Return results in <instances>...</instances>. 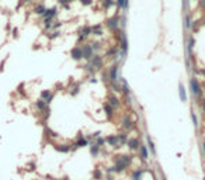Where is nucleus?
Wrapping results in <instances>:
<instances>
[{"instance_id":"34","label":"nucleus","mask_w":205,"mask_h":180,"mask_svg":"<svg viewBox=\"0 0 205 180\" xmlns=\"http://www.w3.org/2000/svg\"><path fill=\"white\" fill-rule=\"evenodd\" d=\"M117 3H118V6H119V7L125 8V0H117Z\"/></svg>"},{"instance_id":"3","label":"nucleus","mask_w":205,"mask_h":180,"mask_svg":"<svg viewBox=\"0 0 205 180\" xmlns=\"http://www.w3.org/2000/svg\"><path fill=\"white\" fill-rule=\"evenodd\" d=\"M89 145V139L84 138L82 134L77 135V138H76V141H74L73 143V149H79V148H84Z\"/></svg>"},{"instance_id":"18","label":"nucleus","mask_w":205,"mask_h":180,"mask_svg":"<svg viewBox=\"0 0 205 180\" xmlns=\"http://www.w3.org/2000/svg\"><path fill=\"white\" fill-rule=\"evenodd\" d=\"M108 104H110L112 108H115V107H119L121 101H119L118 97H115V96H110V97H108Z\"/></svg>"},{"instance_id":"40","label":"nucleus","mask_w":205,"mask_h":180,"mask_svg":"<svg viewBox=\"0 0 205 180\" xmlns=\"http://www.w3.org/2000/svg\"><path fill=\"white\" fill-rule=\"evenodd\" d=\"M61 180H69V177H68V176H65V177H63V179H61Z\"/></svg>"},{"instance_id":"15","label":"nucleus","mask_w":205,"mask_h":180,"mask_svg":"<svg viewBox=\"0 0 205 180\" xmlns=\"http://www.w3.org/2000/svg\"><path fill=\"white\" fill-rule=\"evenodd\" d=\"M55 16H56V7L46 8L45 13H44V17H45V18H48V20H52Z\"/></svg>"},{"instance_id":"13","label":"nucleus","mask_w":205,"mask_h":180,"mask_svg":"<svg viewBox=\"0 0 205 180\" xmlns=\"http://www.w3.org/2000/svg\"><path fill=\"white\" fill-rule=\"evenodd\" d=\"M122 128L124 130H132L134 128V121H132L129 117H124L122 118Z\"/></svg>"},{"instance_id":"2","label":"nucleus","mask_w":205,"mask_h":180,"mask_svg":"<svg viewBox=\"0 0 205 180\" xmlns=\"http://www.w3.org/2000/svg\"><path fill=\"white\" fill-rule=\"evenodd\" d=\"M190 87H191V93H193L195 97H200V96H201L202 89H201V86H200V82H198L195 78H193L190 80Z\"/></svg>"},{"instance_id":"33","label":"nucleus","mask_w":205,"mask_h":180,"mask_svg":"<svg viewBox=\"0 0 205 180\" xmlns=\"http://www.w3.org/2000/svg\"><path fill=\"white\" fill-rule=\"evenodd\" d=\"M80 3H82L83 6H90V4H91V0H80Z\"/></svg>"},{"instance_id":"7","label":"nucleus","mask_w":205,"mask_h":180,"mask_svg":"<svg viewBox=\"0 0 205 180\" xmlns=\"http://www.w3.org/2000/svg\"><path fill=\"white\" fill-rule=\"evenodd\" d=\"M82 53H83V58H84V59H91V58H93V49H91V45H83Z\"/></svg>"},{"instance_id":"4","label":"nucleus","mask_w":205,"mask_h":180,"mask_svg":"<svg viewBox=\"0 0 205 180\" xmlns=\"http://www.w3.org/2000/svg\"><path fill=\"white\" fill-rule=\"evenodd\" d=\"M127 145H128V148H129V151H138L140 143H139V139L138 138H128Z\"/></svg>"},{"instance_id":"24","label":"nucleus","mask_w":205,"mask_h":180,"mask_svg":"<svg viewBox=\"0 0 205 180\" xmlns=\"http://www.w3.org/2000/svg\"><path fill=\"white\" fill-rule=\"evenodd\" d=\"M79 33H80V35H82L83 38L87 37V35H89V34L91 33V27L86 25V27H83V28H80V31H79Z\"/></svg>"},{"instance_id":"12","label":"nucleus","mask_w":205,"mask_h":180,"mask_svg":"<svg viewBox=\"0 0 205 180\" xmlns=\"http://www.w3.org/2000/svg\"><path fill=\"white\" fill-rule=\"evenodd\" d=\"M139 155H140V159L142 160H146L149 158V151H148V146L146 145H139Z\"/></svg>"},{"instance_id":"31","label":"nucleus","mask_w":205,"mask_h":180,"mask_svg":"<svg viewBox=\"0 0 205 180\" xmlns=\"http://www.w3.org/2000/svg\"><path fill=\"white\" fill-rule=\"evenodd\" d=\"M44 23H45V27H46V28H51V27H52V20H48V18H45V21H44Z\"/></svg>"},{"instance_id":"35","label":"nucleus","mask_w":205,"mask_h":180,"mask_svg":"<svg viewBox=\"0 0 205 180\" xmlns=\"http://www.w3.org/2000/svg\"><path fill=\"white\" fill-rule=\"evenodd\" d=\"M111 4H112V0H104V6L106 7H110Z\"/></svg>"},{"instance_id":"22","label":"nucleus","mask_w":205,"mask_h":180,"mask_svg":"<svg viewBox=\"0 0 205 180\" xmlns=\"http://www.w3.org/2000/svg\"><path fill=\"white\" fill-rule=\"evenodd\" d=\"M45 6L44 4H38V6H35L34 7V13L35 14H39V16H44V13H45Z\"/></svg>"},{"instance_id":"11","label":"nucleus","mask_w":205,"mask_h":180,"mask_svg":"<svg viewBox=\"0 0 205 180\" xmlns=\"http://www.w3.org/2000/svg\"><path fill=\"white\" fill-rule=\"evenodd\" d=\"M91 66H93V68H96V69H101V68H102V59H101V56L96 55V56L91 58Z\"/></svg>"},{"instance_id":"27","label":"nucleus","mask_w":205,"mask_h":180,"mask_svg":"<svg viewBox=\"0 0 205 180\" xmlns=\"http://www.w3.org/2000/svg\"><path fill=\"white\" fill-rule=\"evenodd\" d=\"M91 33H94V35H101V27L100 25H94V27H91Z\"/></svg>"},{"instance_id":"14","label":"nucleus","mask_w":205,"mask_h":180,"mask_svg":"<svg viewBox=\"0 0 205 180\" xmlns=\"http://www.w3.org/2000/svg\"><path fill=\"white\" fill-rule=\"evenodd\" d=\"M102 108H104V113H106L107 118H111V117L114 115V108H112L108 103H104V104H102Z\"/></svg>"},{"instance_id":"9","label":"nucleus","mask_w":205,"mask_h":180,"mask_svg":"<svg viewBox=\"0 0 205 180\" xmlns=\"http://www.w3.org/2000/svg\"><path fill=\"white\" fill-rule=\"evenodd\" d=\"M41 98L46 103V104H49V103L52 101V98H53V93L51 92V90H42L41 92Z\"/></svg>"},{"instance_id":"26","label":"nucleus","mask_w":205,"mask_h":180,"mask_svg":"<svg viewBox=\"0 0 205 180\" xmlns=\"http://www.w3.org/2000/svg\"><path fill=\"white\" fill-rule=\"evenodd\" d=\"M118 137V141H119V145H124V143H127V141H128V135L127 134H118L117 135Z\"/></svg>"},{"instance_id":"16","label":"nucleus","mask_w":205,"mask_h":180,"mask_svg":"<svg viewBox=\"0 0 205 180\" xmlns=\"http://www.w3.org/2000/svg\"><path fill=\"white\" fill-rule=\"evenodd\" d=\"M107 25H108V28L115 30L118 27V17L115 16V17H112V18H108V20H107Z\"/></svg>"},{"instance_id":"37","label":"nucleus","mask_w":205,"mask_h":180,"mask_svg":"<svg viewBox=\"0 0 205 180\" xmlns=\"http://www.w3.org/2000/svg\"><path fill=\"white\" fill-rule=\"evenodd\" d=\"M202 113H204V118H205V100L202 101Z\"/></svg>"},{"instance_id":"20","label":"nucleus","mask_w":205,"mask_h":180,"mask_svg":"<svg viewBox=\"0 0 205 180\" xmlns=\"http://www.w3.org/2000/svg\"><path fill=\"white\" fill-rule=\"evenodd\" d=\"M178 94H180L181 101H187V94H185V89H184V86H183V83L178 85Z\"/></svg>"},{"instance_id":"6","label":"nucleus","mask_w":205,"mask_h":180,"mask_svg":"<svg viewBox=\"0 0 205 180\" xmlns=\"http://www.w3.org/2000/svg\"><path fill=\"white\" fill-rule=\"evenodd\" d=\"M53 148H55V151L61 152V153H69L70 149H72L70 145H66V143H55Z\"/></svg>"},{"instance_id":"30","label":"nucleus","mask_w":205,"mask_h":180,"mask_svg":"<svg viewBox=\"0 0 205 180\" xmlns=\"http://www.w3.org/2000/svg\"><path fill=\"white\" fill-rule=\"evenodd\" d=\"M59 2V4H62V6H65V7H68V4L72 2V0H58Z\"/></svg>"},{"instance_id":"10","label":"nucleus","mask_w":205,"mask_h":180,"mask_svg":"<svg viewBox=\"0 0 205 180\" xmlns=\"http://www.w3.org/2000/svg\"><path fill=\"white\" fill-rule=\"evenodd\" d=\"M144 173H145V169H135L134 172H132L131 175V180H142V177H144Z\"/></svg>"},{"instance_id":"32","label":"nucleus","mask_w":205,"mask_h":180,"mask_svg":"<svg viewBox=\"0 0 205 180\" xmlns=\"http://www.w3.org/2000/svg\"><path fill=\"white\" fill-rule=\"evenodd\" d=\"M91 49H100V42H93L91 44Z\"/></svg>"},{"instance_id":"29","label":"nucleus","mask_w":205,"mask_h":180,"mask_svg":"<svg viewBox=\"0 0 205 180\" xmlns=\"http://www.w3.org/2000/svg\"><path fill=\"white\" fill-rule=\"evenodd\" d=\"M191 118H193L194 127H195V128H198V118H197V115L194 114V113H191Z\"/></svg>"},{"instance_id":"39","label":"nucleus","mask_w":205,"mask_h":180,"mask_svg":"<svg viewBox=\"0 0 205 180\" xmlns=\"http://www.w3.org/2000/svg\"><path fill=\"white\" fill-rule=\"evenodd\" d=\"M202 152H204V153H205V141H204V142H202Z\"/></svg>"},{"instance_id":"25","label":"nucleus","mask_w":205,"mask_h":180,"mask_svg":"<svg viewBox=\"0 0 205 180\" xmlns=\"http://www.w3.org/2000/svg\"><path fill=\"white\" fill-rule=\"evenodd\" d=\"M93 179L94 180H101L102 179V172L100 169H94L93 170Z\"/></svg>"},{"instance_id":"36","label":"nucleus","mask_w":205,"mask_h":180,"mask_svg":"<svg viewBox=\"0 0 205 180\" xmlns=\"http://www.w3.org/2000/svg\"><path fill=\"white\" fill-rule=\"evenodd\" d=\"M100 134H101V132H100V131L94 132V134H91V138H99V137H100Z\"/></svg>"},{"instance_id":"28","label":"nucleus","mask_w":205,"mask_h":180,"mask_svg":"<svg viewBox=\"0 0 205 180\" xmlns=\"http://www.w3.org/2000/svg\"><path fill=\"white\" fill-rule=\"evenodd\" d=\"M104 143H106V138H101V137L96 138V145H99V146H102Z\"/></svg>"},{"instance_id":"41","label":"nucleus","mask_w":205,"mask_h":180,"mask_svg":"<svg viewBox=\"0 0 205 180\" xmlns=\"http://www.w3.org/2000/svg\"><path fill=\"white\" fill-rule=\"evenodd\" d=\"M162 180H166V177H164V176H163V177H162Z\"/></svg>"},{"instance_id":"19","label":"nucleus","mask_w":205,"mask_h":180,"mask_svg":"<svg viewBox=\"0 0 205 180\" xmlns=\"http://www.w3.org/2000/svg\"><path fill=\"white\" fill-rule=\"evenodd\" d=\"M35 107H37L39 111H45L46 108H48V104H46L42 98H39V100H37V101H35Z\"/></svg>"},{"instance_id":"21","label":"nucleus","mask_w":205,"mask_h":180,"mask_svg":"<svg viewBox=\"0 0 205 180\" xmlns=\"http://www.w3.org/2000/svg\"><path fill=\"white\" fill-rule=\"evenodd\" d=\"M117 73H118V65H114L110 70V79L112 80V82L117 80Z\"/></svg>"},{"instance_id":"17","label":"nucleus","mask_w":205,"mask_h":180,"mask_svg":"<svg viewBox=\"0 0 205 180\" xmlns=\"http://www.w3.org/2000/svg\"><path fill=\"white\" fill-rule=\"evenodd\" d=\"M146 142H148V151H150V153H152L153 156H156V146H155V143H153L152 138L150 137H146Z\"/></svg>"},{"instance_id":"42","label":"nucleus","mask_w":205,"mask_h":180,"mask_svg":"<svg viewBox=\"0 0 205 180\" xmlns=\"http://www.w3.org/2000/svg\"><path fill=\"white\" fill-rule=\"evenodd\" d=\"M204 92H205V86H204Z\"/></svg>"},{"instance_id":"1","label":"nucleus","mask_w":205,"mask_h":180,"mask_svg":"<svg viewBox=\"0 0 205 180\" xmlns=\"http://www.w3.org/2000/svg\"><path fill=\"white\" fill-rule=\"evenodd\" d=\"M132 162V156L131 155H119L115 156L114 159V166L112 168H108L107 172L108 173H122L128 169V166L131 165Z\"/></svg>"},{"instance_id":"38","label":"nucleus","mask_w":205,"mask_h":180,"mask_svg":"<svg viewBox=\"0 0 205 180\" xmlns=\"http://www.w3.org/2000/svg\"><path fill=\"white\" fill-rule=\"evenodd\" d=\"M56 37H59V33H58V31H56V33H53L52 35H51V38H56Z\"/></svg>"},{"instance_id":"5","label":"nucleus","mask_w":205,"mask_h":180,"mask_svg":"<svg viewBox=\"0 0 205 180\" xmlns=\"http://www.w3.org/2000/svg\"><path fill=\"white\" fill-rule=\"evenodd\" d=\"M106 142L112 148L119 146V141H118V137H117V135H108V137H106Z\"/></svg>"},{"instance_id":"8","label":"nucleus","mask_w":205,"mask_h":180,"mask_svg":"<svg viewBox=\"0 0 205 180\" xmlns=\"http://www.w3.org/2000/svg\"><path fill=\"white\" fill-rule=\"evenodd\" d=\"M70 55H72V58H73L74 61H80V59L83 58L82 48H80V47H74V48L70 51Z\"/></svg>"},{"instance_id":"23","label":"nucleus","mask_w":205,"mask_h":180,"mask_svg":"<svg viewBox=\"0 0 205 180\" xmlns=\"http://www.w3.org/2000/svg\"><path fill=\"white\" fill-rule=\"evenodd\" d=\"M90 153H91V156L97 158V156H99V153H100V146H99V145L93 143V145L90 146Z\"/></svg>"}]
</instances>
